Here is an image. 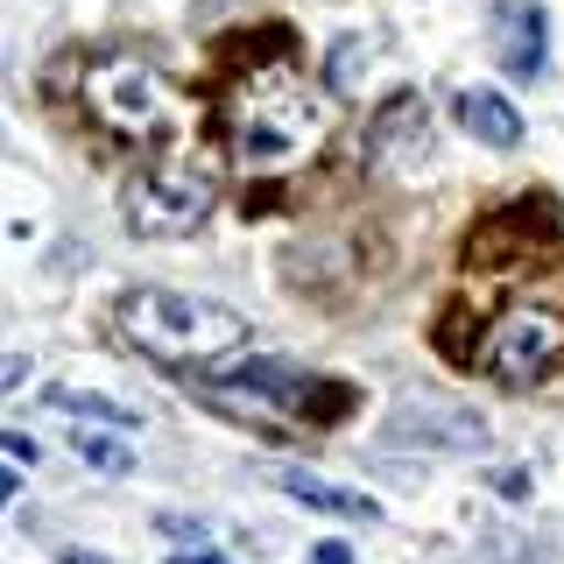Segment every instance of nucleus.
<instances>
[{"instance_id": "1", "label": "nucleus", "mask_w": 564, "mask_h": 564, "mask_svg": "<svg viewBox=\"0 0 564 564\" xmlns=\"http://www.w3.org/2000/svg\"><path fill=\"white\" fill-rule=\"evenodd\" d=\"M226 128H234V155L254 170H282L296 163L304 149H317L325 141V99H317V85L304 78V70L290 64H261L247 70V78L234 85V113H226Z\"/></svg>"}, {"instance_id": "7", "label": "nucleus", "mask_w": 564, "mask_h": 564, "mask_svg": "<svg viewBox=\"0 0 564 564\" xmlns=\"http://www.w3.org/2000/svg\"><path fill=\"white\" fill-rule=\"evenodd\" d=\"M494 64L508 78H543V64H551V22H543L536 0H501L494 8Z\"/></svg>"}, {"instance_id": "12", "label": "nucleus", "mask_w": 564, "mask_h": 564, "mask_svg": "<svg viewBox=\"0 0 564 564\" xmlns=\"http://www.w3.org/2000/svg\"><path fill=\"white\" fill-rule=\"evenodd\" d=\"M78 458L93 473H106V480H120V473H134V452L120 445V437H93V431H78Z\"/></svg>"}, {"instance_id": "10", "label": "nucleus", "mask_w": 564, "mask_h": 564, "mask_svg": "<svg viewBox=\"0 0 564 564\" xmlns=\"http://www.w3.org/2000/svg\"><path fill=\"white\" fill-rule=\"evenodd\" d=\"M275 487L290 494V501H304L317 508V516H346V522H375L381 516V501L375 494H360V487H339V480H317V473H275Z\"/></svg>"}, {"instance_id": "16", "label": "nucleus", "mask_w": 564, "mask_h": 564, "mask_svg": "<svg viewBox=\"0 0 564 564\" xmlns=\"http://www.w3.org/2000/svg\"><path fill=\"white\" fill-rule=\"evenodd\" d=\"M170 564H234V557H226V551H212V543H198V551H176Z\"/></svg>"}, {"instance_id": "9", "label": "nucleus", "mask_w": 564, "mask_h": 564, "mask_svg": "<svg viewBox=\"0 0 564 564\" xmlns=\"http://www.w3.org/2000/svg\"><path fill=\"white\" fill-rule=\"evenodd\" d=\"M458 128L473 141H487V149H522V113L494 93V85H466V93H458Z\"/></svg>"}, {"instance_id": "11", "label": "nucleus", "mask_w": 564, "mask_h": 564, "mask_svg": "<svg viewBox=\"0 0 564 564\" xmlns=\"http://www.w3.org/2000/svg\"><path fill=\"white\" fill-rule=\"evenodd\" d=\"M367 50H375V43H367V35H339V43H332V57H325V85H332V93H352V85H360V57H367Z\"/></svg>"}, {"instance_id": "8", "label": "nucleus", "mask_w": 564, "mask_h": 564, "mask_svg": "<svg viewBox=\"0 0 564 564\" xmlns=\"http://www.w3.org/2000/svg\"><path fill=\"white\" fill-rule=\"evenodd\" d=\"M367 149H375L381 170L416 176V163L431 155V113H423V99L416 93H395V99H388L381 120H375V134H367Z\"/></svg>"}, {"instance_id": "17", "label": "nucleus", "mask_w": 564, "mask_h": 564, "mask_svg": "<svg viewBox=\"0 0 564 564\" xmlns=\"http://www.w3.org/2000/svg\"><path fill=\"white\" fill-rule=\"evenodd\" d=\"M0 452H14V458L29 466V458H35V437H22V431H0Z\"/></svg>"}, {"instance_id": "14", "label": "nucleus", "mask_w": 564, "mask_h": 564, "mask_svg": "<svg viewBox=\"0 0 564 564\" xmlns=\"http://www.w3.org/2000/svg\"><path fill=\"white\" fill-rule=\"evenodd\" d=\"M35 375V360H29V352H0V395H8V388H22Z\"/></svg>"}, {"instance_id": "3", "label": "nucleus", "mask_w": 564, "mask_h": 564, "mask_svg": "<svg viewBox=\"0 0 564 564\" xmlns=\"http://www.w3.org/2000/svg\"><path fill=\"white\" fill-rule=\"evenodd\" d=\"M85 106L128 141H184L198 128V106L184 99V85H170L141 57H113V64L85 70Z\"/></svg>"}, {"instance_id": "15", "label": "nucleus", "mask_w": 564, "mask_h": 564, "mask_svg": "<svg viewBox=\"0 0 564 564\" xmlns=\"http://www.w3.org/2000/svg\"><path fill=\"white\" fill-rule=\"evenodd\" d=\"M163 529H170L176 543H205V522L198 516H163Z\"/></svg>"}, {"instance_id": "4", "label": "nucleus", "mask_w": 564, "mask_h": 564, "mask_svg": "<svg viewBox=\"0 0 564 564\" xmlns=\"http://www.w3.org/2000/svg\"><path fill=\"white\" fill-rule=\"evenodd\" d=\"M212 205H219V170L205 163V155H191V163H163L149 176H134L120 212H128L134 234L149 240H176V234H198L212 219Z\"/></svg>"}, {"instance_id": "19", "label": "nucleus", "mask_w": 564, "mask_h": 564, "mask_svg": "<svg viewBox=\"0 0 564 564\" xmlns=\"http://www.w3.org/2000/svg\"><path fill=\"white\" fill-rule=\"evenodd\" d=\"M14 487H22V480H14V466H0V508L14 501Z\"/></svg>"}, {"instance_id": "2", "label": "nucleus", "mask_w": 564, "mask_h": 564, "mask_svg": "<svg viewBox=\"0 0 564 564\" xmlns=\"http://www.w3.org/2000/svg\"><path fill=\"white\" fill-rule=\"evenodd\" d=\"M120 332L163 367H198L247 346V317L234 304L184 296V290H128L120 296Z\"/></svg>"}, {"instance_id": "5", "label": "nucleus", "mask_w": 564, "mask_h": 564, "mask_svg": "<svg viewBox=\"0 0 564 564\" xmlns=\"http://www.w3.org/2000/svg\"><path fill=\"white\" fill-rule=\"evenodd\" d=\"M480 367H487L501 388H536V381H551L557 367H564V317H557V311H536V304H516L508 317H494Z\"/></svg>"}, {"instance_id": "6", "label": "nucleus", "mask_w": 564, "mask_h": 564, "mask_svg": "<svg viewBox=\"0 0 564 564\" xmlns=\"http://www.w3.org/2000/svg\"><path fill=\"white\" fill-rule=\"evenodd\" d=\"M388 445H431V452H487V416L466 402H402L388 416Z\"/></svg>"}, {"instance_id": "18", "label": "nucleus", "mask_w": 564, "mask_h": 564, "mask_svg": "<svg viewBox=\"0 0 564 564\" xmlns=\"http://www.w3.org/2000/svg\"><path fill=\"white\" fill-rule=\"evenodd\" d=\"M311 564H352V551H346V543H317Z\"/></svg>"}, {"instance_id": "13", "label": "nucleus", "mask_w": 564, "mask_h": 564, "mask_svg": "<svg viewBox=\"0 0 564 564\" xmlns=\"http://www.w3.org/2000/svg\"><path fill=\"white\" fill-rule=\"evenodd\" d=\"M50 410H64V416H93V423H141L128 402H106V395H70V388H57L50 395Z\"/></svg>"}, {"instance_id": "20", "label": "nucleus", "mask_w": 564, "mask_h": 564, "mask_svg": "<svg viewBox=\"0 0 564 564\" xmlns=\"http://www.w3.org/2000/svg\"><path fill=\"white\" fill-rule=\"evenodd\" d=\"M64 564H106L99 551H64Z\"/></svg>"}]
</instances>
